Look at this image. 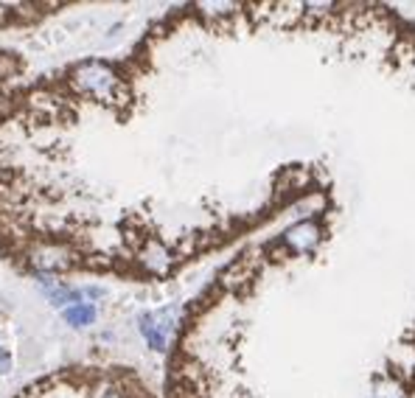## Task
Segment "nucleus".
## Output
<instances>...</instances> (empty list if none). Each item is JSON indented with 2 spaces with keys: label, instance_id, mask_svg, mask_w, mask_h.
<instances>
[{
  "label": "nucleus",
  "instance_id": "obj_2",
  "mask_svg": "<svg viewBox=\"0 0 415 398\" xmlns=\"http://www.w3.org/2000/svg\"><path fill=\"white\" fill-rule=\"evenodd\" d=\"M376 398H407V393L396 379H385L376 385Z\"/></svg>",
  "mask_w": 415,
  "mask_h": 398
},
{
  "label": "nucleus",
  "instance_id": "obj_1",
  "mask_svg": "<svg viewBox=\"0 0 415 398\" xmlns=\"http://www.w3.org/2000/svg\"><path fill=\"white\" fill-rule=\"evenodd\" d=\"M320 239H323L320 222L317 219H300L292 228H286L284 247L292 250V252H298V255H309V252H315V247L320 244Z\"/></svg>",
  "mask_w": 415,
  "mask_h": 398
}]
</instances>
